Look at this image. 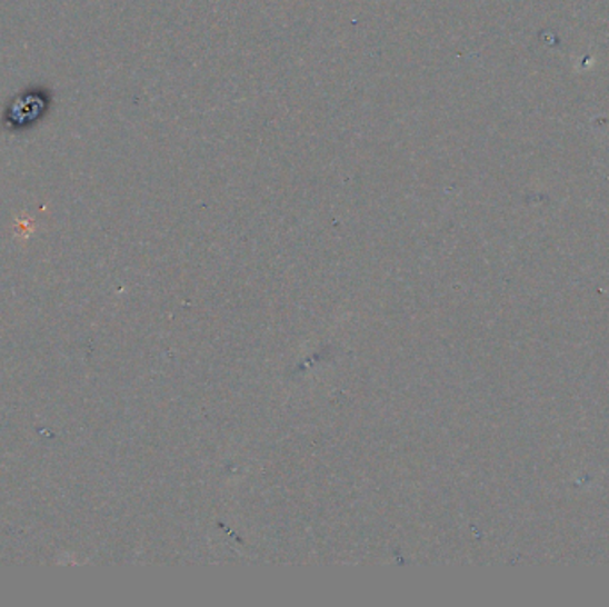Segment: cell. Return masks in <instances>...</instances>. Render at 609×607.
Here are the masks:
<instances>
[{
    "mask_svg": "<svg viewBox=\"0 0 609 607\" xmlns=\"http://www.w3.org/2000/svg\"><path fill=\"white\" fill-rule=\"evenodd\" d=\"M52 103V93L47 88H29L11 100L4 111V129L26 132L43 120Z\"/></svg>",
    "mask_w": 609,
    "mask_h": 607,
    "instance_id": "cell-1",
    "label": "cell"
}]
</instances>
